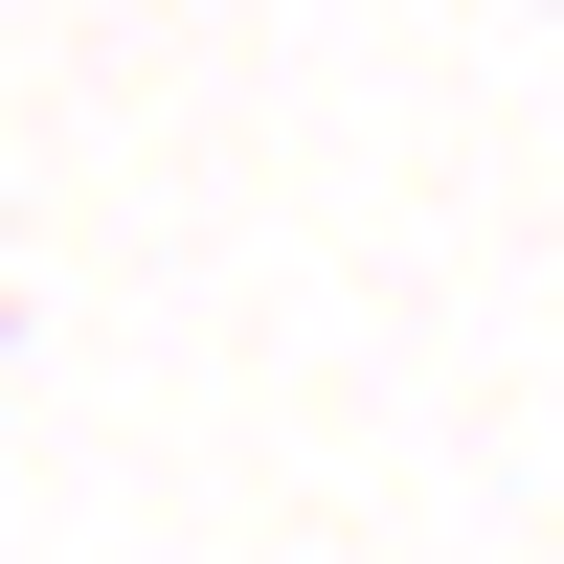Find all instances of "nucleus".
<instances>
[]
</instances>
